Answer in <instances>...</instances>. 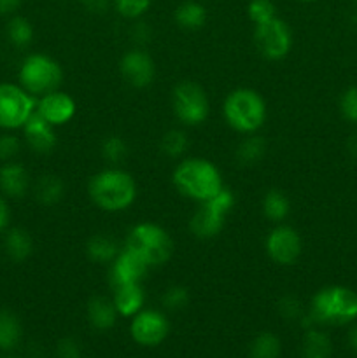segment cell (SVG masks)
I'll return each mask as SVG.
<instances>
[{
	"mask_svg": "<svg viewBox=\"0 0 357 358\" xmlns=\"http://www.w3.org/2000/svg\"><path fill=\"white\" fill-rule=\"evenodd\" d=\"M35 110L46 119L51 126L58 128V126L66 124L76 115V101L65 91H51V93L44 94V96L37 98V107Z\"/></svg>",
	"mask_w": 357,
	"mask_h": 358,
	"instance_id": "15",
	"label": "cell"
},
{
	"mask_svg": "<svg viewBox=\"0 0 357 358\" xmlns=\"http://www.w3.org/2000/svg\"><path fill=\"white\" fill-rule=\"evenodd\" d=\"M83 7L86 10L93 14H102L108 9V6L112 3V0H80Z\"/></svg>",
	"mask_w": 357,
	"mask_h": 358,
	"instance_id": "39",
	"label": "cell"
},
{
	"mask_svg": "<svg viewBox=\"0 0 357 358\" xmlns=\"http://www.w3.org/2000/svg\"><path fill=\"white\" fill-rule=\"evenodd\" d=\"M354 2H357V0H354Z\"/></svg>",
	"mask_w": 357,
	"mask_h": 358,
	"instance_id": "46",
	"label": "cell"
},
{
	"mask_svg": "<svg viewBox=\"0 0 357 358\" xmlns=\"http://www.w3.org/2000/svg\"><path fill=\"white\" fill-rule=\"evenodd\" d=\"M112 303H114L119 317L132 318L133 315L142 310L144 303H146V292L142 289V283L114 287L112 289Z\"/></svg>",
	"mask_w": 357,
	"mask_h": 358,
	"instance_id": "18",
	"label": "cell"
},
{
	"mask_svg": "<svg viewBox=\"0 0 357 358\" xmlns=\"http://www.w3.org/2000/svg\"><path fill=\"white\" fill-rule=\"evenodd\" d=\"M118 241L107 234H94L86 243V255L91 262L97 264H111L119 254Z\"/></svg>",
	"mask_w": 357,
	"mask_h": 358,
	"instance_id": "21",
	"label": "cell"
},
{
	"mask_svg": "<svg viewBox=\"0 0 357 358\" xmlns=\"http://www.w3.org/2000/svg\"><path fill=\"white\" fill-rule=\"evenodd\" d=\"M21 129H23L24 142L34 152L49 154L56 147L55 126L49 124L37 110L30 115Z\"/></svg>",
	"mask_w": 357,
	"mask_h": 358,
	"instance_id": "16",
	"label": "cell"
},
{
	"mask_svg": "<svg viewBox=\"0 0 357 358\" xmlns=\"http://www.w3.org/2000/svg\"><path fill=\"white\" fill-rule=\"evenodd\" d=\"M34 194L41 205L44 206H55L58 205L65 194V184L56 175H42L34 185Z\"/></svg>",
	"mask_w": 357,
	"mask_h": 358,
	"instance_id": "22",
	"label": "cell"
},
{
	"mask_svg": "<svg viewBox=\"0 0 357 358\" xmlns=\"http://www.w3.org/2000/svg\"><path fill=\"white\" fill-rule=\"evenodd\" d=\"M149 269V266L135 252L122 247L118 257L108 264V282H111L112 289L130 285V283H142Z\"/></svg>",
	"mask_w": 357,
	"mask_h": 358,
	"instance_id": "14",
	"label": "cell"
},
{
	"mask_svg": "<svg viewBox=\"0 0 357 358\" xmlns=\"http://www.w3.org/2000/svg\"><path fill=\"white\" fill-rule=\"evenodd\" d=\"M6 34L14 48H28V45L31 44V41H34V27H31L30 21L23 16L10 17L9 23H7Z\"/></svg>",
	"mask_w": 357,
	"mask_h": 358,
	"instance_id": "27",
	"label": "cell"
},
{
	"mask_svg": "<svg viewBox=\"0 0 357 358\" xmlns=\"http://www.w3.org/2000/svg\"><path fill=\"white\" fill-rule=\"evenodd\" d=\"M188 135L182 129H170L161 138V150H163L164 156L174 157V159L175 157H181L188 150Z\"/></svg>",
	"mask_w": 357,
	"mask_h": 358,
	"instance_id": "31",
	"label": "cell"
},
{
	"mask_svg": "<svg viewBox=\"0 0 357 358\" xmlns=\"http://www.w3.org/2000/svg\"><path fill=\"white\" fill-rule=\"evenodd\" d=\"M102 156H104L107 163H111V166H118L128 156V145H126V142L121 136H107L104 143H102Z\"/></svg>",
	"mask_w": 357,
	"mask_h": 358,
	"instance_id": "30",
	"label": "cell"
},
{
	"mask_svg": "<svg viewBox=\"0 0 357 358\" xmlns=\"http://www.w3.org/2000/svg\"><path fill=\"white\" fill-rule=\"evenodd\" d=\"M262 213L272 222L282 224L290 213V199L279 189H270L262 198Z\"/></svg>",
	"mask_w": 357,
	"mask_h": 358,
	"instance_id": "26",
	"label": "cell"
},
{
	"mask_svg": "<svg viewBox=\"0 0 357 358\" xmlns=\"http://www.w3.org/2000/svg\"><path fill=\"white\" fill-rule=\"evenodd\" d=\"M9 220H10V210L9 205H7L6 196L0 194V234H4L9 227Z\"/></svg>",
	"mask_w": 357,
	"mask_h": 358,
	"instance_id": "40",
	"label": "cell"
},
{
	"mask_svg": "<svg viewBox=\"0 0 357 358\" xmlns=\"http://www.w3.org/2000/svg\"><path fill=\"white\" fill-rule=\"evenodd\" d=\"M23 0H0V14H14L21 7Z\"/></svg>",
	"mask_w": 357,
	"mask_h": 358,
	"instance_id": "41",
	"label": "cell"
},
{
	"mask_svg": "<svg viewBox=\"0 0 357 358\" xmlns=\"http://www.w3.org/2000/svg\"><path fill=\"white\" fill-rule=\"evenodd\" d=\"M265 247L266 254L275 264L293 266L301 257L303 241H301L300 233L294 227L286 226V224H276V227H273L266 236Z\"/></svg>",
	"mask_w": 357,
	"mask_h": 358,
	"instance_id": "11",
	"label": "cell"
},
{
	"mask_svg": "<svg viewBox=\"0 0 357 358\" xmlns=\"http://www.w3.org/2000/svg\"><path fill=\"white\" fill-rule=\"evenodd\" d=\"M300 2H315V0H300Z\"/></svg>",
	"mask_w": 357,
	"mask_h": 358,
	"instance_id": "45",
	"label": "cell"
},
{
	"mask_svg": "<svg viewBox=\"0 0 357 358\" xmlns=\"http://www.w3.org/2000/svg\"><path fill=\"white\" fill-rule=\"evenodd\" d=\"M4 252L13 262H24L34 252V240L23 227H10L4 233Z\"/></svg>",
	"mask_w": 357,
	"mask_h": 358,
	"instance_id": "20",
	"label": "cell"
},
{
	"mask_svg": "<svg viewBox=\"0 0 357 358\" xmlns=\"http://www.w3.org/2000/svg\"><path fill=\"white\" fill-rule=\"evenodd\" d=\"M0 358H16L14 355H4V357H0Z\"/></svg>",
	"mask_w": 357,
	"mask_h": 358,
	"instance_id": "44",
	"label": "cell"
},
{
	"mask_svg": "<svg viewBox=\"0 0 357 358\" xmlns=\"http://www.w3.org/2000/svg\"><path fill=\"white\" fill-rule=\"evenodd\" d=\"M86 317H88V322H90V325L94 329V331L105 332V331H111V329L114 327L119 313L118 310H115L112 299H108V297H104V296H97V297H91L90 303H88Z\"/></svg>",
	"mask_w": 357,
	"mask_h": 358,
	"instance_id": "19",
	"label": "cell"
},
{
	"mask_svg": "<svg viewBox=\"0 0 357 358\" xmlns=\"http://www.w3.org/2000/svg\"><path fill=\"white\" fill-rule=\"evenodd\" d=\"M340 110L349 122L357 124V87H349L340 98Z\"/></svg>",
	"mask_w": 357,
	"mask_h": 358,
	"instance_id": "36",
	"label": "cell"
},
{
	"mask_svg": "<svg viewBox=\"0 0 357 358\" xmlns=\"http://www.w3.org/2000/svg\"><path fill=\"white\" fill-rule=\"evenodd\" d=\"M279 313L282 315L286 320H301L307 311L301 306V301L294 296H284L279 301Z\"/></svg>",
	"mask_w": 357,
	"mask_h": 358,
	"instance_id": "35",
	"label": "cell"
},
{
	"mask_svg": "<svg viewBox=\"0 0 357 358\" xmlns=\"http://www.w3.org/2000/svg\"><path fill=\"white\" fill-rule=\"evenodd\" d=\"M18 79H20V86L24 87L31 96L41 98L51 91L59 90L63 80V69L52 56L34 52L21 62Z\"/></svg>",
	"mask_w": 357,
	"mask_h": 358,
	"instance_id": "6",
	"label": "cell"
},
{
	"mask_svg": "<svg viewBox=\"0 0 357 358\" xmlns=\"http://www.w3.org/2000/svg\"><path fill=\"white\" fill-rule=\"evenodd\" d=\"M161 303H163V306L170 311L184 310L189 303L188 289L182 285L168 287V289L164 290L163 296H161Z\"/></svg>",
	"mask_w": 357,
	"mask_h": 358,
	"instance_id": "34",
	"label": "cell"
},
{
	"mask_svg": "<svg viewBox=\"0 0 357 358\" xmlns=\"http://www.w3.org/2000/svg\"><path fill=\"white\" fill-rule=\"evenodd\" d=\"M254 42L258 51L270 62H280L293 49V30L282 17L275 16L266 23L255 24Z\"/></svg>",
	"mask_w": 357,
	"mask_h": 358,
	"instance_id": "10",
	"label": "cell"
},
{
	"mask_svg": "<svg viewBox=\"0 0 357 358\" xmlns=\"http://www.w3.org/2000/svg\"><path fill=\"white\" fill-rule=\"evenodd\" d=\"M88 194L97 208L108 213L125 212L135 203L136 182L126 170L108 166L98 171L88 182Z\"/></svg>",
	"mask_w": 357,
	"mask_h": 358,
	"instance_id": "1",
	"label": "cell"
},
{
	"mask_svg": "<svg viewBox=\"0 0 357 358\" xmlns=\"http://www.w3.org/2000/svg\"><path fill=\"white\" fill-rule=\"evenodd\" d=\"M37 107V98L24 87L13 83H0V129H21Z\"/></svg>",
	"mask_w": 357,
	"mask_h": 358,
	"instance_id": "8",
	"label": "cell"
},
{
	"mask_svg": "<svg viewBox=\"0 0 357 358\" xmlns=\"http://www.w3.org/2000/svg\"><path fill=\"white\" fill-rule=\"evenodd\" d=\"M132 35L133 38H135V42H144L150 37V31L147 30V27L144 23H136L135 27H133Z\"/></svg>",
	"mask_w": 357,
	"mask_h": 358,
	"instance_id": "42",
	"label": "cell"
},
{
	"mask_svg": "<svg viewBox=\"0 0 357 358\" xmlns=\"http://www.w3.org/2000/svg\"><path fill=\"white\" fill-rule=\"evenodd\" d=\"M247 16L254 24L266 23L276 16V7L272 0H251L247 6Z\"/></svg>",
	"mask_w": 357,
	"mask_h": 358,
	"instance_id": "33",
	"label": "cell"
},
{
	"mask_svg": "<svg viewBox=\"0 0 357 358\" xmlns=\"http://www.w3.org/2000/svg\"><path fill=\"white\" fill-rule=\"evenodd\" d=\"M83 350L74 338H63L56 345V358H80Z\"/></svg>",
	"mask_w": 357,
	"mask_h": 358,
	"instance_id": "38",
	"label": "cell"
},
{
	"mask_svg": "<svg viewBox=\"0 0 357 358\" xmlns=\"http://www.w3.org/2000/svg\"><path fill=\"white\" fill-rule=\"evenodd\" d=\"M21 140L13 133H2L0 135V161L7 163L13 161L20 154Z\"/></svg>",
	"mask_w": 357,
	"mask_h": 358,
	"instance_id": "37",
	"label": "cell"
},
{
	"mask_svg": "<svg viewBox=\"0 0 357 358\" xmlns=\"http://www.w3.org/2000/svg\"><path fill=\"white\" fill-rule=\"evenodd\" d=\"M227 126L240 135H254L265 126L268 108L265 98L252 87H237L230 91L223 105Z\"/></svg>",
	"mask_w": 357,
	"mask_h": 358,
	"instance_id": "4",
	"label": "cell"
},
{
	"mask_svg": "<svg viewBox=\"0 0 357 358\" xmlns=\"http://www.w3.org/2000/svg\"><path fill=\"white\" fill-rule=\"evenodd\" d=\"M119 73L128 86L144 90L150 86L156 77V63L146 49L133 48L119 59Z\"/></svg>",
	"mask_w": 357,
	"mask_h": 358,
	"instance_id": "13",
	"label": "cell"
},
{
	"mask_svg": "<svg viewBox=\"0 0 357 358\" xmlns=\"http://www.w3.org/2000/svg\"><path fill=\"white\" fill-rule=\"evenodd\" d=\"M172 182L184 198L198 203L214 198L224 187L220 170L205 157L181 161L172 173Z\"/></svg>",
	"mask_w": 357,
	"mask_h": 358,
	"instance_id": "3",
	"label": "cell"
},
{
	"mask_svg": "<svg viewBox=\"0 0 357 358\" xmlns=\"http://www.w3.org/2000/svg\"><path fill=\"white\" fill-rule=\"evenodd\" d=\"M349 345L357 353V324L349 331Z\"/></svg>",
	"mask_w": 357,
	"mask_h": 358,
	"instance_id": "43",
	"label": "cell"
},
{
	"mask_svg": "<svg viewBox=\"0 0 357 358\" xmlns=\"http://www.w3.org/2000/svg\"><path fill=\"white\" fill-rule=\"evenodd\" d=\"M30 175L23 164L7 161L0 166V192L10 199H21L30 191Z\"/></svg>",
	"mask_w": 357,
	"mask_h": 358,
	"instance_id": "17",
	"label": "cell"
},
{
	"mask_svg": "<svg viewBox=\"0 0 357 358\" xmlns=\"http://www.w3.org/2000/svg\"><path fill=\"white\" fill-rule=\"evenodd\" d=\"M174 17L178 27L184 28V30L195 31L203 28V24L206 23V9L200 2L188 0V2H182L175 9Z\"/></svg>",
	"mask_w": 357,
	"mask_h": 358,
	"instance_id": "25",
	"label": "cell"
},
{
	"mask_svg": "<svg viewBox=\"0 0 357 358\" xmlns=\"http://www.w3.org/2000/svg\"><path fill=\"white\" fill-rule=\"evenodd\" d=\"M172 108L184 126H200L210 114L209 94L192 80L178 83L172 93Z\"/></svg>",
	"mask_w": 357,
	"mask_h": 358,
	"instance_id": "9",
	"label": "cell"
},
{
	"mask_svg": "<svg viewBox=\"0 0 357 358\" xmlns=\"http://www.w3.org/2000/svg\"><path fill=\"white\" fill-rule=\"evenodd\" d=\"M23 338V327L16 313L9 310H0V350L13 352Z\"/></svg>",
	"mask_w": 357,
	"mask_h": 358,
	"instance_id": "23",
	"label": "cell"
},
{
	"mask_svg": "<svg viewBox=\"0 0 357 358\" xmlns=\"http://www.w3.org/2000/svg\"><path fill=\"white\" fill-rule=\"evenodd\" d=\"M233 191L227 187H223L214 198L200 203L198 210L189 220V229L200 240H212L223 231L226 224L227 213L234 206Z\"/></svg>",
	"mask_w": 357,
	"mask_h": 358,
	"instance_id": "7",
	"label": "cell"
},
{
	"mask_svg": "<svg viewBox=\"0 0 357 358\" xmlns=\"http://www.w3.org/2000/svg\"><path fill=\"white\" fill-rule=\"evenodd\" d=\"M282 352L279 336L273 332H261L254 338L248 348V357L251 358H279Z\"/></svg>",
	"mask_w": 357,
	"mask_h": 358,
	"instance_id": "28",
	"label": "cell"
},
{
	"mask_svg": "<svg viewBox=\"0 0 357 358\" xmlns=\"http://www.w3.org/2000/svg\"><path fill=\"white\" fill-rule=\"evenodd\" d=\"M356 320L357 294L349 287L331 285L315 294L301 324H307V329H312L315 325H346Z\"/></svg>",
	"mask_w": 357,
	"mask_h": 358,
	"instance_id": "2",
	"label": "cell"
},
{
	"mask_svg": "<svg viewBox=\"0 0 357 358\" xmlns=\"http://www.w3.org/2000/svg\"><path fill=\"white\" fill-rule=\"evenodd\" d=\"M332 343L326 332L312 327L304 332L301 341V357L303 358H331Z\"/></svg>",
	"mask_w": 357,
	"mask_h": 358,
	"instance_id": "24",
	"label": "cell"
},
{
	"mask_svg": "<svg viewBox=\"0 0 357 358\" xmlns=\"http://www.w3.org/2000/svg\"><path fill=\"white\" fill-rule=\"evenodd\" d=\"M266 152V142L259 135H247L237 149V159L241 164L248 166V164H255L258 161L262 159Z\"/></svg>",
	"mask_w": 357,
	"mask_h": 358,
	"instance_id": "29",
	"label": "cell"
},
{
	"mask_svg": "<svg viewBox=\"0 0 357 358\" xmlns=\"http://www.w3.org/2000/svg\"><path fill=\"white\" fill-rule=\"evenodd\" d=\"M115 13L126 20H139L153 6V0H112Z\"/></svg>",
	"mask_w": 357,
	"mask_h": 358,
	"instance_id": "32",
	"label": "cell"
},
{
	"mask_svg": "<svg viewBox=\"0 0 357 358\" xmlns=\"http://www.w3.org/2000/svg\"><path fill=\"white\" fill-rule=\"evenodd\" d=\"M125 247L135 252L149 268L167 264L174 255V240L168 231L153 222H140L133 226Z\"/></svg>",
	"mask_w": 357,
	"mask_h": 358,
	"instance_id": "5",
	"label": "cell"
},
{
	"mask_svg": "<svg viewBox=\"0 0 357 358\" xmlns=\"http://www.w3.org/2000/svg\"><path fill=\"white\" fill-rule=\"evenodd\" d=\"M168 332H170V324L161 311L140 310L139 313L132 317L130 336L136 345L153 348V346L161 345L167 339Z\"/></svg>",
	"mask_w": 357,
	"mask_h": 358,
	"instance_id": "12",
	"label": "cell"
}]
</instances>
